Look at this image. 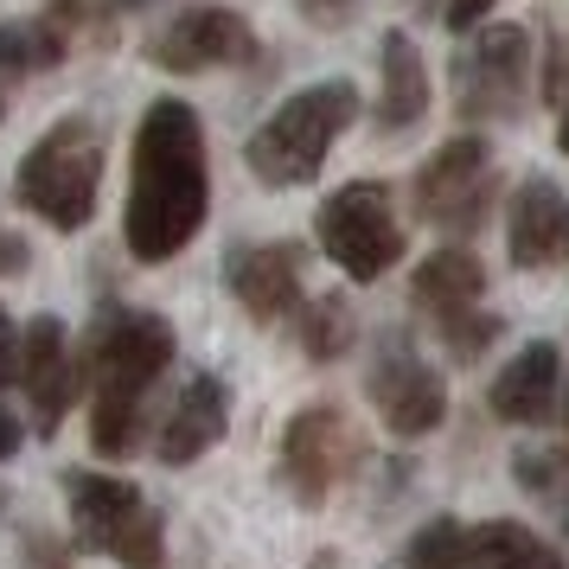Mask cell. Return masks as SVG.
<instances>
[{
  "label": "cell",
  "instance_id": "1",
  "mask_svg": "<svg viewBox=\"0 0 569 569\" xmlns=\"http://www.w3.org/2000/svg\"><path fill=\"white\" fill-rule=\"evenodd\" d=\"M211 211V173H206V129L180 97H160L141 129H134V173H129V211L122 237L141 262L180 257L199 237Z\"/></svg>",
  "mask_w": 569,
  "mask_h": 569
},
{
  "label": "cell",
  "instance_id": "2",
  "mask_svg": "<svg viewBox=\"0 0 569 569\" xmlns=\"http://www.w3.org/2000/svg\"><path fill=\"white\" fill-rule=\"evenodd\" d=\"M173 365V327L141 308H103L90 320V441L97 455H134L148 436V397Z\"/></svg>",
  "mask_w": 569,
  "mask_h": 569
},
{
  "label": "cell",
  "instance_id": "3",
  "mask_svg": "<svg viewBox=\"0 0 569 569\" xmlns=\"http://www.w3.org/2000/svg\"><path fill=\"white\" fill-rule=\"evenodd\" d=\"M352 116H359V90L346 78L333 83H308V90H295L257 134H250V173L262 186H308L327 154H333V141L352 129Z\"/></svg>",
  "mask_w": 569,
  "mask_h": 569
},
{
  "label": "cell",
  "instance_id": "4",
  "mask_svg": "<svg viewBox=\"0 0 569 569\" xmlns=\"http://www.w3.org/2000/svg\"><path fill=\"white\" fill-rule=\"evenodd\" d=\"M97 186H103V134L83 116H64L27 148L13 199L52 231H83L97 218Z\"/></svg>",
  "mask_w": 569,
  "mask_h": 569
},
{
  "label": "cell",
  "instance_id": "5",
  "mask_svg": "<svg viewBox=\"0 0 569 569\" xmlns=\"http://www.w3.org/2000/svg\"><path fill=\"white\" fill-rule=\"evenodd\" d=\"M71 525H78V543L97 550V557H116L122 569H160L167 563V531H160V512L148 506V492L122 480V473H97V467H78L71 480Z\"/></svg>",
  "mask_w": 569,
  "mask_h": 569
},
{
  "label": "cell",
  "instance_id": "6",
  "mask_svg": "<svg viewBox=\"0 0 569 569\" xmlns=\"http://www.w3.org/2000/svg\"><path fill=\"white\" fill-rule=\"evenodd\" d=\"M313 231H320V250H327L352 282H378V276L397 269V257H403V224H397V206H390V192L378 180L339 186L333 199L320 206Z\"/></svg>",
  "mask_w": 569,
  "mask_h": 569
},
{
  "label": "cell",
  "instance_id": "7",
  "mask_svg": "<svg viewBox=\"0 0 569 569\" xmlns=\"http://www.w3.org/2000/svg\"><path fill=\"white\" fill-rule=\"evenodd\" d=\"M531 83V39L525 27H487L455 52V109L467 122H512Z\"/></svg>",
  "mask_w": 569,
  "mask_h": 569
},
{
  "label": "cell",
  "instance_id": "8",
  "mask_svg": "<svg viewBox=\"0 0 569 569\" xmlns=\"http://www.w3.org/2000/svg\"><path fill=\"white\" fill-rule=\"evenodd\" d=\"M359 436H352V422L333 410V403H308V410L295 416L282 429V455H276V473H282V487L301 499V506H327V492L359 467Z\"/></svg>",
  "mask_w": 569,
  "mask_h": 569
},
{
  "label": "cell",
  "instance_id": "9",
  "mask_svg": "<svg viewBox=\"0 0 569 569\" xmlns=\"http://www.w3.org/2000/svg\"><path fill=\"white\" fill-rule=\"evenodd\" d=\"M487 206H492V148L487 141H448L436 160H422L416 173V211L448 237H473L487 224Z\"/></svg>",
  "mask_w": 569,
  "mask_h": 569
},
{
  "label": "cell",
  "instance_id": "10",
  "mask_svg": "<svg viewBox=\"0 0 569 569\" xmlns=\"http://www.w3.org/2000/svg\"><path fill=\"white\" fill-rule=\"evenodd\" d=\"M365 390H371V403L385 416V429L403 441L441 429V416H448L441 378L429 371V359H416V346H403V339H385V352L365 371Z\"/></svg>",
  "mask_w": 569,
  "mask_h": 569
},
{
  "label": "cell",
  "instance_id": "11",
  "mask_svg": "<svg viewBox=\"0 0 569 569\" xmlns=\"http://www.w3.org/2000/svg\"><path fill=\"white\" fill-rule=\"evenodd\" d=\"M160 71L192 78V71H218V64H250L257 58V32L237 20L231 7H186L180 20H167L148 46Z\"/></svg>",
  "mask_w": 569,
  "mask_h": 569
},
{
  "label": "cell",
  "instance_id": "12",
  "mask_svg": "<svg viewBox=\"0 0 569 569\" xmlns=\"http://www.w3.org/2000/svg\"><path fill=\"white\" fill-rule=\"evenodd\" d=\"M13 378H20V390H27V403H32V429L58 436V422L71 410V397H78V352H71L64 320H52V313L27 320V333H20V371Z\"/></svg>",
  "mask_w": 569,
  "mask_h": 569
},
{
  "label": "cell",
  "instance_id": "13",
  "mask_svg": "<svg viewBox=\"0 0 569 569\" xmlns=\"http://www.w3.org/2000/svg\"><path fill=\"white\" fill-rule=\"evenodd\" d=\"M224 282L257 327H276L301 308V250L295 243H237L224 257Z\"/></svg>",
  "mask_w": 569,
  "mask_h": 569
},
{
  "label": "cell",
  "instance_id": "14",
  "mask_svg": "<svg viewBox=\"0 0 569 569\" xmlns=\"http://www.w3.org/2000/svg\"><path fill=\"white\" fill-rule=\"evenodd\" d=\"M224 429H231V390H224V378L199 371V378H186L180 403H173V410H167V422H160L154 455L167 467H186V461H199L206 448H218V441H224Z\"/></svg>",
  "mask_w": 569,
  "mask_h": 569
},
{
  "label": "cell",
  "instance_id": "15",
  "mask_svg": "<svg viewBox=\"0 0 569 569\" xmlns=\"http://www.w3.org/2000/svg\"><path fill=\"white\" fill-rule=\"evenodd\" d=\"M506 243L518 269H550L569 250V199L557 180H525L506 211Z\"/></svg>",
  "mask_w": 569,
  "mask_h": 569
},
{
  "label": "cell",
  "instance_id": "16",
  "mask_svg": "<svg viewBox=\"0 0 569 569\" xmlns=\"http://www.w3.org/2000/svg\"><path fill=\"white\" fill-rule=\"evenodd\" d=\"M410 295H416V308L429 313V320H461V313L480 308V295H487V269H480V257L473 250H436V257L422 262L410 276Z\"/></svg>",
  "mask_w": 569,
  "mask_h": 569
},
{
  "label": "cell",
  "instance_id": "17",
  "mask_svg": "<svg viewBox=\"0 0 569 569\" xmlns=\"http://www.w3.org/2000/svg\"><path fill=\"white\" fill-rule=\"evenodd\" d=\"M492 416L499 422H543V416L557 410V346L538 339V346H525L499 378H492Z\"/></svg>",
  "mask_w": 569,
  "mask_h": 569
},
{
  "label": "cell",
  "instance_id": "18",
  "mask_svg": "<svg viewBox=\"0 0 569 569\" xmlns=\"http://www.w3.org/2000/svg\"><path fill=\"white\" fill-rule=\"evenodd\" d=\"M429 116V71L410 32H385V90H378V129L403 134Z\"/></svg>",
  "mask_w": 569,
  "mask_h": 569
},
{
  "label": "cell",
  "instance_id": "19",
  "mask_svg": "<svg viewBox=\"0 0 569 569\" xmlns=\"http://www.w3.org/2000/svg\"><path fill=\"white\" fill-rule=\"evenodd\" d=\"M461 557L467 569H563V557L512 518H487V525L461 531Z\"/></svg>",
  "mask_w": 569,
  "mask_h": 569
},
{
  "label": "cell",
  "instance_id": "20",
  "mask_svg": "<svg viewBox=\"0 0 569 569\" xmlns=\"http://www.w3.org/2000/svg\"><path fill=\"white\" fill-rule=\"evenodd\" d=\"M46 64H64V27L58 20H13V27H0V83L32 78Z\"/></svg>",
  "mask_w": 569,
  "mask_h": 569
},
{
  "label": "cell",
  "instance_id": "21",
  "mask_svg": "<svg viewBox=\"0 0 569 569\" xmlns=\"http://www.w3.org/2000/svg\"><path fill=\"white\" fill-rule=\"evenodd\" d=\"M352 339H359V320H352V308L339 301V295H320V301H308V313H301V352L308 359H339V352H352Z\"/></svg>",
  "mask_w": 569,
  "mask_h": 569
},
{
  "label": "cell",
  "instance_id": "22",
  "mask_svg": "<svg viewBox=\"0 0 569 569\" xmlns=\"http://www.w3.org/2000/svg\"><path fill=\"white\" fill-rule=\"evenodd\" d=\"M390 569H467V557H461V525H455V518L422 525V531L410 538V550H403Z\"/></svg>",
  "mask_w": 569,
  "mask_h": 569
},
{
  "label": "cell",
  "instance_id": "23",
  "mask_svg": "<svg viewBox=\"0 0 569 569\" xmlns=\"http://www.w3.org/2000/svg\"><path fill=\"white\" fill-rule=\"evenodd\" d=\"M441 339H448V352H455V359H480L492 339H499V320L473 308V313H461V320H441Z\"/></svg>",
  "mask_w": 569,
  "mask_h": 569
},
{
  "label": "cell",
  "instance_id": "24",
  "mask_svg": "<svg viewBox=\"0 0 569 569\" xmlns=\"http://www.w3.org/2000/svg\"><path fill=\"white\" fill-rule=\"evenodd\" d=\"M20 563H27V569H71V550H64L58 538H46V531H32Z\"/></svg>",
  "mask_w": 569,
  "mask_h": 569
},
{
  "label": "cell",
  "instance_id": "25",
  "mask_svg": "<svg viewBox=\"0 0 569 569\" xmlns=\"http://www.w3.org/2000/svg\"><path fill=\"white\" fill-rule=\"evenodd\" d=\"M295 7L308 13L313 27H339V20H352V7H359V0H295Z\"/></svg>",
  "mask_w": 569,
  "mask_h": 569
},
{
  "label": "cell",
  "instance_id": "26",
  "mask_svg": "<svg viewBox=\"0 0 569 569\" xmlns=\"http://www.w3.org/2000/svg\"><path fill=\"white\" fill-rule=\"evenodd\" d=\"M13 371H20V333H13V320H7V308H0V390H7Z\"/></svg>",
  "mask_w": 569,
  "mask_h": 569
},
{
  "label": "cell",
  "instance_id": "27",
  "mask_svg": "<svg viewBox=\"0 0 569 569\" xmlns=\"http://www.w3.org/2000/svg\"><path fill=\"white\" fill-rule=\"evenodd\" d=\"M487 7H492V0H448V27H455V32H473Z\"/></svg>",
  "mask_w": 569,
  "mask_h": 569
},
{
  "label": "cell",
  "instance_id": "28",
  "mask_svg": "<svg viewBox=\"0 0 569 569\" xmlns=\"http://www.w3.org/2000/svg\"><path fill=\"white\" fill-rule=\"evenodd\" d=\"M20 269H27V243L13 231H0V276H20Z\"/></svg>",
  "mask_w": 569,
  "mask_h": 569
},
{
  "label": "cell",
  "instance_id": "29",
  "mask_svg": "<svg viewBox=\"0 0 569 569\" xmlns=\"http://www.w3.org/2000/svg\"><path fill=\"white\" fill-rule=\"evenodd\" d=\"M13 455H20V416L0 403V461H13Z\"/></svg>",
  "mask_w": 569,
  "mask_h": 569
},
{
  "label": "cell",
  "instance_id": "30",
  "mask_svg": "<svg viewBox=\"0 0 569 569\" xmlns=\"http://www.w3.org/2000/svg\"><path fill=\"white\" fill-rule=\"evenodd\" d=\"M557 141H563V154H569V103H563V129H557Z\"/></svg>",
  "mask_w": 569,
  "mask_h": 569
},
{
  "label": "cell",
  "instance_id": "31",
  "mask_svg": "<svg viewBox=\"0 0 569 569\" xmlns=\"http://www.w3.org/2000/svg\"><path fill=\"white\" fill-rule=\"evenodd\" d=\"M122 7H154V0H122Z\"/></svg>",
  "mask_w": 569,
  "mask_h": 569
},
{
  "label": "cell",
  "instance_id": "32",
  "mask_svg": "<svg viewBox=\"0 0 569 569\" xmlns=\"http://www.w3.org/2000/svg\"><path fill=\"white\" fill-rule=\"evenodd\" d=\"M0 116H7V83H0Z\"/></svg>",
  "mask_w": 569,
  "mask_h": 569
},
{
  "label": "cell",
  "instance_id": "33",
  "mask_svg": "<svg viewBox=\"0 0 569 569\" xmlns=\"http://www.w3.org/2000/svg\"><path fill=\"white\" fill-rule=\"evenodd\" d=\"M563 422H569V397H563Z\"/></svg>",
  "mask_w": 569,
  "mask_h": 569
},
{
  "label": "cell",
  "instance_id": "34",
  "mask_svg": "<svg viewBox=\"0 0 569 569\" xmlns=\"http://www.w3.org/2000/svg\"><path fill=\"white\" fill-rule=\"evenodd\" d=\"M563 525H569V506H563Z\"/></svg>",
  "mask_w": 569,
  "mask_h": 569
}]
</instances>
